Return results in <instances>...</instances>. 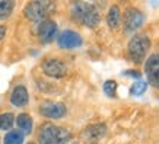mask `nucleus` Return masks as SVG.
Returning a JSON list of instances; mask_svg holds the SVG:
<instances>
[{"label":"nucleus","mask_w":159,"mask_h":144,"mask_svg":"<svg viewBox=\"0 0 159 144\" xmlns=\"http://www.w3.org/2000/svg\"><path fill=\"white\" fill-rule=\"evenodd\" d=\"M70 16L77 24L83 25L86 28H97L101 22V13L97 6L86 2H77L73 3L70 9Z\"/></svg>","instance_id":"f257e3e1"},{"label":"nucleus","mask_w":159,"mask_h":144,"mask_svg":"<svg viewBox=\"0 0 159 144\" xmlns=\"http://www.w3.org/2000/svg\"><path fill=\"white\" fill-rule=\"evenodd\" d=\"M72 134L67 128L57 127L54 124H43L38 133L39 144H66L70 140Z\"/></svg>","instance_id":"f03ea898"},{"label":"nucleus","mask_w":159,"mask_h":144,"mask_svg":"<svg viewBox=\"0 0 159 144\" xmlns=\"http://www.w3.org/2000/svg\"><path fill=\"white\" fill-rule=\"evenodd\" d=\"M149 48H150L149 37H146V35H143V34H139V35H134V37L129 41L127 53H129V57L131 58V61L142 63L145 60Z\"/></svg>","instance_id":"7ed1b4c3"},{"label":"nucleus","mask_w":159,"mask_h":144,"mask_svg":"<svg viewBox=\"0 0 159 144\" xmlns=\"http://www.w3.org/2000/svg\"><path fill=\"white\" fill-rule=\"evenodd\" d=\"M54 9V5L51 2H31L25 6L24 13L29 20L34 22H43L47 15Z\"/></svg>","instance_id":"20e7f679"},{"label":"nucleus","mask_w":159,"mask_h":144,"mask_svg":"<svg viewBox=\"0 0 159 144\" xmlns=\"http://www.w3.org/2000/svg\"><path fill=\"white\" fill-rule=\"evenodd\" d=\"M143 20H145V15L142 13V10H139L137 7H129L123 16L124 31L127 34H134L143 25Z\"/></svg>","instance_id":"39448f33"},{"label":"nucleus","mask_w":159,"mask_h":144,"mask_svg":"<svg viewBox=\"0 0 159 144\" xmlns=\"http://www.w3.org/2000/svg\"><path fill=\"white\" fill-rule=\"evenodd\" d=\"M41 68H43L44 74L54 77V79H61V77L67 74L66 64L61 60H58V58H47V60H44L43 64H41Z\"/></svg>","instance_id":"423d86ee"},{"label":"nucleus","mask_w":159,"mask_h":144,"mask_svg":"<svg viewBox=\"0 0 159 144\" xmlns=\"http://www.w3.org/2000/svg\"><path fill=\"white\" fill-rule=\"evenodd\" d=\"M39 112L41 115L45 118H53V120H60L66 115V105L61 102H53V101H45L39 106Z\"/></svg>","instance_id":"0eeeda50"},{"label":"nucleus","mask_w":159,"mask_h":144,"mask_svg":"<svg viewBox=\"0 0 159 144\" xmlns=\"http://www.w3.org/2000/svg\"><path fill=\"white\" fill-rule=\"evenodd\" d=\"M82 37L77 34L76 31L67 29V31H63L61 34L57 37V44L60 48L64 50H72V48H77L82 45Z\"/></svg>","instance_id":"6e6552de"},{"label":"nucleus","mask_w":159,"mask_h":144,"mask_svg":"<svg viewBox=\"0 0 159 144\" xmlns=\"http://www.w3.org/2000/svg\"><path fill=\"white\" fill-rule=\"evenodd\" d=\"M145 73L150 85L159 86V54H152L145 64Z\"/></svg>","instance_id":"1a4fd4ad"},{"label":"nucleus","mask_w":159,"mask_h":144,"mask_svg":"<svg viewBox=\"0 0 159 144\" xmlns=\"http://www.w3.org/2000/svg\"><path fill=\"white\" fill-rule=\"evenodd\" d=\"M57 24L54 20L45 19L43 20L38 26V37L41 39V42L44 44H48L51 42L56 37H57Z\"/></svg>","instance_id":"9d476101"},{"label":"nucleus","mask_w":159,"mask_h":144,"mask_svg":"<svg viewBox=\"0 0 159 144\" xmlns=\"http://www.w3.org/2000/svg\"><path fill=\"white\" fill-rule=\"evenodd\" d=\"M107 134V125L104 122H97V124L88 125L83 131V137L89 141H98Z\"/></svg>","instance_id":"9b49d317"},{"label":"nucleus","mask_w":159,"mask_h":144,"mask_svg":"<svg viewBox=\"0 0 159 144\" xmlns=\"http://www.w3.org/2000/svg\"><path fill=\"white\" fill-rule=\"evenodd\" d=\"M29 101V95L28 90L25 86H16L10 95V103L13 106H18V108H22L28 103Z\"/></svg>","instance_id":"f8f14e48"},{"label":"nucleus","mask_w":159,"mask_h":144,"mask_svg":"<svg viewBox=\"0 0 159 144\" xmlns=\"http://www.w3.org/2000/svg\"><path fill=\"white\" fill-rule=\"evenodd\" d=\"M15 121H16V125L19 128V133H22V134H31L32 133L34 122H32V118L28 114H20Z\"/></svg>","instance_id":"ddd939ff"},{"label":"nucleus","mask_w":159,"mask_h":144,"mask_svg":"<svg viewBox=\"0 0 159 144\" xmlns=\"http://www.w3.org/2000/svg\"><path fill=\"white\" fill-rule=\"evenodd\" d=\"M121 22V13H120V7L117 5H112L107 13V24L111 29L118 28V25Z\"/></svg>","instance_id":"4468645a"},{"label":"nucleus","mask_w":159,"mask_h":144,"mask_svg":"<svg viewBox=\"0 0 159 144\" xmlns=\"http://www.w3.org/2000/svg\"><path fill=\"white\" fill-rule=\"evenodd\" d=\"M15 9V3L12 0H0V19L9 18Z\"/></svg>","instance_id":"2eb2a0df"},{"label":"nucleus","mask_w":159,"mask_h":144,"mask_svg":"<svg viewBox=\"0 0 159 144\" xmlns=\"http://www.w3.org/2000/svg\"><path fill=\"white\" fill-rule=\"evenodd\" d=\"M15 124V115L10 112H5L0 115V130L2 131H7L10 130Z\"/></svg>","instance_id":"dca6fc26"},{"label":"nucleus","mask_w":159,"mask_h":144,"mask_svg":"<svg viewBox=\"0 0 159 144\" xmlns=\"http://www.w3.org/2000/svg\"><path fill=\"white\" fill-rule=\"evenodd\" d=\"M24 143V134L19 131H9L5 137V144H22Z\"/></svg>","instance_id":"f3484780"},{"label":"nucleus","mask_w":159,"mask_h":144,"mask_svg":"<svg viewBox=\"0 0 159 144\" xmlns=\"http://www.w3.org/2000/svg\"><path fill=\"white\" fill-rule=\"evenodd\" d=\"M148 89V83L143 82V80H137V82L133 83V86L130 87V95L133 96H140L143 95Z\"/></svg>","instance_id":"a211bd4d"},{"label":"nucleus","mask_w":159,"mask_h":144,"mask_svg":"<svg viewBox=\"0 0 159 144\" xmlns=\"http://www.w3.org/2000/svg\"><path fill=\"white\" fill-rule=\"evenodd\" d=\"M104 93L110 98H116L117 95V82L116 80H107L104 83Z\"/></svg>","instance_id":"6ab92c4d"},{"label":"nucleus","mask_w":159,"mask_h":144,"mask_svg":"<svg viewBox=\"0 0 159 144\" xmlns=\"http://www.w3.org/2000/svg\"><path fill=\"white\" fill-rule=\"evenodd\" d=\"M5 35H6V26L5 25H0V41L5 38Z\"/></svg>","instance_id":"aec40b11"},{"label":"nucleus","mask_w":159,"mask_h":144,"mask_svg":"<svg viewBox=\"0 0 159 144\" xmlns=\"http://www.w3.org/2000/svg\"><path fill=\"white\" fill-rule=\"evenodd\" d=\"M125 74H129V76H133V77H137V79L140 77V74H139V73H136V70H134V72H133V70H129V72L125 73Z\"/></svg>","instance_id":"412c9836"},{"label":"nucleus","mask_w":159,"mask_h":144,"mask_svg":"<svg viewBox=\"0 0 159 144\" xmlns=\"http://www.w3.org/2000/svg\"><path fill=\"white\" fill-rule=\"evenodd\" d=\"M73 144H77V143H73Z\"/></svg>","instance_id":"4be33fe9"},{"label":"nucleus","mask_w":159,"mask_h":144,"mask_svg":"<svg viewBox=\"0 0 159 144\" xmlns=\"http://www.w3.org/2000/svg\"><path fill=\"white\" fill-rule=\"evenodd\" d=\"M29 144H32V143H29Z\"/></svg>","instance_id":"5701e85b"},{"label":"nucleus","mask_w":159,"mask_h":144,"mask_svg":"<svg viewBox=\"0 0 159 144\" xmlns=\"http://www.w3.org/2000/svg\"><path fill=\"white\" fill-rule=\"evenodd\" d=\"M93 144H95V143H93Z\"/></svg>","instance_id":"b1692460"}]
</instances>
